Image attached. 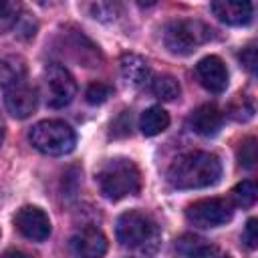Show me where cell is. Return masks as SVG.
Here are the masks:
<instances>
[{
	"label": "cell",
	"instance_id": "cell-1",
	"mask_svg": "<svg viewBox=\"0 0 258 258\" xmlns=\"http://www.w3.org/2000/svg\"><path fill=\"white\" fill-rule=\"evenodd\" d=\"M222 161L210 151H187L177 155L167 167V181L177 189H200L218 183Z\"/></svg>",
	"mask_w": 258,
	"mask_h": 258
},
{
	"label": "cell",
	"instance_id": "cell-2",
	"mask_svg": "<svg viewBox=\"0 0 258 258\" xmlns=\"http://www.w3.org/2000/svg\"><path fill=\"white\" fill-rule=\"evenodd\" d=\"M95 181L99 183V189L107 200L117 202V200H123L127 196L139 194L141 171L131 159L113 157V159H105L97 167Z\"/></svg>",
	"mask_w": 258,
	"mask_h": 258
},
{
	"label": "cell",
	"instance_id": "cell-3",
	"mask_svg": "<svg viewBox=\"0 0 258 258\" xmlns=\"http://www.w3.org/2000/svg\"><path fill=\"white\" fill-rule=\"evenodd\" d=\"M115 234L123 248L139 254H153L161 240L157 222L149 214L139 210L123 212L117 218Z\"/></svg>",
	"mask_w": 258,
	"mask_h": 258
},
{
	"label": "cell",
	"instance_id": "cell-4",
	"mask_svg": "<svg viewBox=\"0 0 258 258\" xmlns=\"http://www.w3.org/2000/svg\"><path fill=\"white\" fill-rule=\"evenodd\" d=\"M28 139L32 147L44 155H64L75 149L77 135L60 119H44L30 127Z\"/></svg>",
	"mask_w": 258,
	"mask_h": 258
},
{
	"label": "cell",
	"instance_id": "cell-5",
	"mask_svg": "<svg viewBox=\"0 0 258 258\" xmlns=\"http://www.w3.org/2000/svg\"><path fill=\"white\" fill-rule=\"evenodd\" d=\"M212 38V28L196 18H181L167 24L163 32V42L173 54H191L198 46Z\"/></svg>",
	"mask_w": 258,
	"mask_h": 258
},
{
	"label": "cell",
	"instance_id": "cell-6",
	"mask_svg": "<svg viewBox=\"0 0 258 258\" xmlns=\"http://www.w3.org/2000/svg\"><path fill=\"white\" fill-rule=\"evenodd\" d=\"M77 95V83L73 75L60 64H48L44 69V101L50 109L67 107Z\"/></svg>",
	"mask_w": 258,
	"mask_h": 258
},
{
	"label": "cell",
	"instance_id": "cell-7",
	"mask_svg": "<svg viewBox=\"0 0 258 258\" xmlns=\"http://www.w3.org/2000/svg\"><path fill=\"white\" fill-rule=\"evenodd\" d=\"M232 204L222 198H206L185 208V218L198 228H218L232 220Z\"/></svg>",
	"mask_w": 258,
	"mask_h": 258
},
{
	"label": "cell",
	"instance_id": "cell-8",
	"mask_svg": "<svg viewBox=\"0 0 258 258\" xmlns=\"http://www.w3.org/2000/svg\"><path fill=\"white\" fill-rule=\"evenodd\" d=\"M4 105L6 111L16 119H26L36 111L38 93L36 89L24 79H18L4 87Z\"/></svg>",
	"mask_w": 258,
	"mask_h": 258
},
{
	"label": "cell",
	"instance_id": "cell-9",
	"mask_svg": "<svg viewBox=\"0 0 258 258\" xmlns=\"http://www.w3.org/2000/svg\"><path fill=\"white\" fill-rule=\"evenodd\" d=\"M14 226L26 240L32 242H44L50 236V220L36 206L20 208L14 216Z\"/></svg>",
	"mask_w": 258,
	"mask_h": 258
},
{
	"label": "cell",
	"instance_id": "cell-10",
	"mask_svg": "<svg viewBox=\"0 0 258 258\" xmlns=\"http://www.w3.org/2000/svg\"><path fill=\"white\" fill-rule=\"evenodd\" d=\"M196 75H198L200 83L212 93H222L228 87V69L222 62V58L216 54L204 56L196 64Z\"/></svg>",
	"mask_w": 258,
	"mask_h": 258
},
{
	"label": "cell",
	"instance_id": "cell-11",
	"mask_svg": "<svg viewBox=\"0 0 258 258\" xmlns=\"http://www.w3.org/2000/svg\"><path fill=\"white\" fill-rule=\"evenodd\" d=\"M212 12L230 26H246L252 20V0H212Z\"/></svg>",
	"mask_w": 258,
	"mask_h": 258
},
{
	"label": "cell",
	"instance_id": "cell-12",
	"mask_svg": "<svg viewBox=\"0 0 258 258\" xmlns=\"http://www.w3.org/2000/svg\"><path fill=\"white\" fill-rule=\"evenodd\" d=\"M71 250L77 256H85V258H97L103 256L107 252V238L99 228L87 226L83 230H79L73 238H71Z\"/></svg>",
	"mask_w": 258,
	"mask_h": 258
},
{
	"label": "cell",
	"instance_id": "cell-13",
	"mask_svg": "<svg viewBox=\"0 0 258 258\" xmlns=\"http://www.w3.org/2000/svg\"><path fill=\"white\" fill-rule=\"evenodd\" d=\"M187 123H189V129L194 133H198L202 137H214L222 129L224 115L216 105L206 103V105H200L198 109L191 111Z\"/></svg>",
	"mask_w": 258,
	"mask_h": 258
},
{
	"label": "cell",
	"instance_id": "cell-14",
	"mask_svg": "<svg viewBox=\"0 0 258 258\" xmlns=\"http://www.w3.org/2000/svg\"><path fill=\"white\" fill-rule=\"evenodd\" d=\"M121 75L133 87H149V81L153 77L147 60L133 52H127L121 56Z\"/></svg>",
	"mask_w": 258,
	"mask_h": 258
},
{
	"label": "cell",
	"instance_id": "cell-15",
	"mask_svg": "<svg viewBox=\"0 0 258 258\" xmlns=\"http://www.w3.org/2000/svg\"><path fill=\"white\" fill-rule=\"evenodd\" d=\"M175 252L181 256H218L222 254L220 248L210 244L208 240L196 236V234H183L175 240Z\"/></svg>",
	"mask_w": 258,
	"mask_h": 258
},
{
	"label": "cell",
	"instance_id": "cell-16",
	"mask_svg": "<svg viewBox=\"0 0 258 258\" xmlns=\"http://www.w3.org/2000/svg\"><path fill=\"white\" fill-rule=\"evenodd\" d=\"M83 10L97 22H113L121 14V0H83Z\"/></svg>",
	"mask_w": 258,
	"mask_h": 258
},
{
	"label": "cell",
	"instance_id": "cell-17",
	"mask_svg": "<svg viewBox=\"0 0 258 258\" xmlns=\"http://www.w3.org/2000/svg\"><path fill=\"white\" fill-rule=\"evenodd\" d=\"M169 127V115L165 109L161 107H149L141 113L139 117V129L143 135L147 137H153V135H159L161 131H165Z\"/></svg>",
	"mask_w": 258,
	"mask_h": 258
},
{
	"label": "cell",
	"instance_id": "cell-18",
	"mask_svg": "<svg viewBox=\"0 0 258 258\" xmlns=\"http://www.w3.org/2000/svg\"><path fill=\"white\" fill-rule=\"evenodd\" d=\"M149 89L151 93L161 99V101H173L179 97V83L175 77L171 75H157V77H151L149 81Z\"/></svg>",
	"mask_w": 258,
	"mask_h": 258
},
{
	"label": "cell",
	"instance_id": "cell-19",
	"mask_svg": "<svg viewBox=\"0 0 258 258\" xmlns=\"http://www.w3.org/2000/svg\"><path fill=\"white\" fill-rule=\"evenodd\" d=\"M26 77V69H24V62L16 56H8L4 60H0V85L6 87L18 79H24Z\"/></svg>",
	"mask_w": 258,
	"mask_h": 258
},
{
	"label": "cell",
	"instance_id": "cell-20",
	"mask_svg": "<svg viewBox=\"0 0 258 258\" xmlns=\"http://www.w3.org/2000/svg\"><path fill=\"white\" fill-rule=\"evenodd\" d=\"M22 14L18 0H0V34L14 28Z\"/></svg>",
	"mask_w": 258,
	"mask_h": 258
},
{
	"label": "cell",
	"instance_id": "cell-21",
	"mask_svg": "<svg viewBox=\"0 0 258 258\" xmlns=\"http://www.w3.org/2000/svg\"><path fill=\"white\" fill-rule=\"evenodd\" d=\"M256 198H258V189H256V183H254L252 179H244V181H240V183L232 189V200H234V204L240 206V208H250V206H254Z\"/></svg>",
	"mask_w": 258,
	"mask_h": 258
},
{
	"label": "cell",
	"instance_id": "cell-22",
	"mask_svg": "<svg viewBox=\"0 0 258 258\" xmlns=\"http://www.w3.org/2000/svg\"><path fill=\"white\" fill-rule=\"evenodd\" d=\"M238 159H240V165L246 167V169H252L254 163H256V139L254 137H248L240 143V149H238Z\"/></svg>",
	"mask_w": 258,
	"mask_h": 258
},
{
	"label": "cell",
	"instance_id": "cell-23",
	"mask_svg": "<svg viewBox=\"0 0 258 258\" xmlns=\"http://www.w3.org/2000/svg\"><path fill=\"white\" fill-rule=\"evenodd\" d=\"M111 91L113 89L109 85H105V83H91L87 93H85V97H87V101L91 105H101L111 97Z\"/></svg>",
	"mask_w": 258,
	"mask_h": 258
},
{
	"label": "cell",
	"instance_id": "cell-24",
	"mask_svg": "<svg viewBox=\"0 0 258 258\" xmlns=\"http://www.w3.org/2000/svg\"><path fill=\"white\" fill-rule=\"evenodd\" d=\"M240 105L236 107V105H232V117L234 119H238V121H248L252 115H254V103H252V99H248V97H244V95H238V99H236Z\"/></svg>",
	"mask_w": 258,
	"mask_h": 258
},
{
	"label": "cell",
	"instance_id": "cell-25",
	"mask_svg": "<svg viewBox=\"0 0 258 258\" xmlns=\"http://www.w3.org/2000/svg\"><path fill=\"white\" fill-rule=\"evenodd\" d=\"M244 242L248 248H256L258 246V220L256 218H250L246 222V230H244Z\"/></svg>",
	"mask_w": 258,
	"mask_h": 258
},
{
	"label": "cell",
	"instance_id": "cell-26",
	"mask_svg": "<svg viewBox=\"0 0 258 258\" xmlns=\"http://www.w3.org/2000/svg\"><path fill=\"white\" fill-rule=\"evenodd\" d=\"M240 60H242V64H244L252 75L256 73V46H254V42L248 44L246 48H242V52H240Z\"/></svg>",
	"mask_w": 258,
	"mask_h": 258
},
{
	"label": "cell",
	"instance_id": "cell-27",
	"mask_svg": "<svg viewBox=\"0 0 258 258\" xmlns=\"http://www.w3.org/2000/svg\"><path fill=\"white\" fill-rule=\"evenodd\" d=\"M155 2H157V0H137L139 6H153Z\"/></svg>",
	"mask_w": 258,
	"mask_h": 258
},
{
	"label": "cell",
	"instance_id": "cell-28",
	"mask_svg": "<svg viewBox=\"0 0 258 258\" xmlns=\"http://www.w3.org/2000/svg\"><path fill=\"white\" fill-rule=\"evenodd\" d=\"M2 139H4V123L0 119V145H2Z\"/></svg>",
	"mask_w": 258,
	"mask_h": 258
},
{
	"label": "cell",
	"instance_id": "cell-29",
	"mask_svg": "<svg viewBox=\"0 0 258 258\" xmlns=\"http://www.w3.org/2000/svg\"><path fill=\"white\" fill-rule=\"evenodd\" d=\"M36 2H38V4H46L48 0H36Z\"/></svg>",
	"mask_w": 258,
	"mask_h": 258
}]
</instances>
